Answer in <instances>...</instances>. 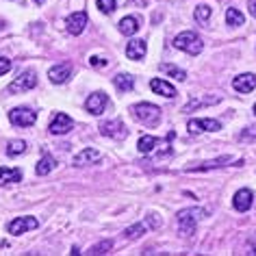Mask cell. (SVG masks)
Here are the masks:
<instances>
[{
  "label": "cell",
  "mask_w": 256,
  "mask_h": 256,
  "mask_svg": "<svg viewBox=\"0 0 256 256\" xmlns=\"http://www.w3.org/2000/svg\"><path fill=\"white\" fill-rule=\"evenodd\" d=\"M106 104H108V98H106V94L104 92H96V94H92L87 98V102H85V108L92 115H102V111L106 108Z\"/></svg>",
  "instance_id": "obj_10"
},
{
  "label": "cell",
  "mask_w": 256,
  "mask_h": 256,
  "mask_svg": "<svg viewBox=\"0 0 256 256\" xmlns=\"http://www.w3.org/2000/svg\"><path fill=\"white\" fill-rule=\"evenodd\" d=\"M9 120L14 126H20V128H26V126H33L35 120H37V113L33 108H26V106H18L9 113Z\"/></svg>",
  "instance_id": "obj_5"
},
{
  "label": "cell",
  "mask_w": 256,
  "mask_h": 256,
  "mask_svg": "<svg viewBox=\"0 0 256 256\" xmlns=\"http://www.w3.org/2000/svg\"><path fill=\"white\" fill-rule=\"evenodd\" d=\"M9 70H11V61L7 59V56H0V76L7 74Z\"/></svg>",
  "instance_id": "obj_33"
},
{
  "label": "cell",
  "mask_w": 256,
  "mask_h": 256,
  "mask_svg": "<svg viewBox=\"0 0 256 256\" xmlns=\"http://www.w3.org/2000/svg\"><path fill=\"white\" fill-rule=\"evenodd\" d=\"M115 7H118V4H115V0H98V9L102 11V14H113L115 11Z\"/></svg>",
  "instance_id": "obj_31"
},
{
  "label": "cell",
  "mask_w": 256,
  "mask_h": 256,
  "mask_svg": "<svg viewBox=\"0 0 256 256\" xmlns=\"http://www.w3.org/2000/svg\"><path fill=\"white\" fill-rule=\"evenodd\" d=\"M146 52H148V48H146V42L144 40L128 42V46H126V56H128V59L139 61V59H144V56H146Z\"/></svg>",
  "instance_id": "obj_17"
},
{
  "label": "cell",
  "mask_w": 256,
  "mask_h": 256,
  "mask_svg": "<svg viewBox=\"0 0 256 256\" xmlns=\"http://www.w3.org/2000/svg\"><path fill=\"white\" fill-rule=\"evenodd\" d=\"M232 163V156H217L213 161H204V163H198V165H189L187 172H208V170H217V168H224V165Z\"/></svg>",
  "instance_id": "obj_14"
},
{
  "label": "cell",
  "mask_w": 256,
  "mask_h": 256,
  "mask_svg": "<svg viewBox=\"0 0 256 256\" xmlns=\"http://www.w3.org/2000/svg\"><path fill=\"white\" fill-rule=\"evenodd\" d=\"M113 85L120 89V92H130L132 87H135V78H132L130 74H118L113 78Z\"/></svg>",
  "instance_id": "obj_23"
},
{
  "label": "cell",
  "mask_w": 256,
  "mask_h": 256,
  "mask_svg": "<svg viewBox=\"0 0 256 256\" xmlns=\"http://www.w3.org/2000/svg\"><path fill=\"white\" fill-rule=\"evenodd\" d=\"M202 215H206L204 208H184L178 213V230L180 234L184 236H191L196 232V226H198V220H202Z\"/></svg>",
  "instance_id": "obj_1"
},
{
  "label": "cell",
  "mask_w": 256,
  "mask_h": 256,
  "mask_svg": "<svg viewBox=\"0 0 256 256\" xmlns=\"http://www.w3.org/2000/svg\"><path fill=\"white\" fill-rule=\"evenodd\" d=\"M139 18H135V16H126V18H122L120 20V33L122 35H126V37H130V35H135L137 30H139Z\"/></svg>",
  "instance_id": "obj_20"
},
{
  "label": "cell",
  "mask_w": 256,
  "mask_h": 256,
  "mask_svg": "<svg viewBox=\"0 0 256 256\" xmlns=\"http://www.w3.org/2000/svg\"><path fill=\"white\" fill-rule=\"evenodd\" d=\"M254 115H256V104H254Z\"/></svg>",
  "instance_id": "obj_37"
},
{
  "label": "cell",
  "mask_w": 256,
  "mask_h": 256,
  "mask_svg": "<svg viewBox=\"0 0 256 256\" xmlns=\"http://www.w3.org/2000/svg\"><path fill=\"white\" fill-rule=\"evenodd\" d=\"M187 128H189V132L191 135H200V132H217L222 128V124L217 120H189V124H187Z\"/></svg>",
  "instance_id": "obj_9"
},
{
  "label": "cell",
  "mask_w": 256,
  "mask_h": 256,
  "mask_svg": "<svg viewBox=\"0 0 256 256\" xmlns=\"http://www.w3.org/2000/svg\"><path fill=\"white\" fill-rule=\"evenodd\" d=\"M161 72L174 76L176 80H187V72L180 68H176V66H170V63H161Z\"/></svg>",
  "instance_id": "obj_26"
},
{
  "label": "cell",
  "mask_w": 256,
  "mask_h": 256,
  "mask_svg": "<svg viewBox=\"0 0 256 256\" xmlns=\"http://www.w3.org/2000/svg\"><path fill=\"white\" fill-rule=\"evenodd\" d=\"M243 22H246V18H243V14L239 9H234V7H230L226 11V24L228 26H243Z\"/></svg>",
  "instance_id": "obj_25"
},
{
  "label": "cell",
  "mask_w": 256,
  "mask_h": 256,
  "mask_svg": "<svg viewBox=\"0 0 256 256\" xmlns=\"http://www.w3.org/2000/svg\"><path fill=\"white\" fill-rule=\"evenodd\" d=\"M100 132L104 137H111V139H124L126 137V126L122 120H108V122H102L100 124Z\"/></svg>",
  "instance_id": "obj_7"
},
{
  "label": "cell",
  "mask_w": 256,
  "mask_h": 256,
  "mask_svg": "<svg viewBox=\"0 0 256 256\" xmlns=\"http://www.w3.org/2000/svg\"><path fill=\"white\" fill-rule=\"evenodd\" d=\"M150 89L158 96H163V98H174L176 96V89L170 85V82H165L163 78H152L150 80Z\"/></svg>",
  "instance_id": "obj_19"
},
{
  "label": "cell",
  "mask_w": 256,
  "mask_h": 256,
  "mask_svg": "<svg viewBox=\"0 0 256 256\" xmlns=\"http://www.w3.org/2000/svg\"><path fill=\"white\" fill-rule=\"evenodd\" d=\"M254 204V194L250 189H241L234 194V200H232V206L239 210V213H248Z\"/></svg>",
  "instance_id": "obj_13"
},
{
  "label": "cell",
  "mask_w": 256,
  "mask_h": 256,
  "mask_svg": "<svg viewBox=\"0 0 256 256\" xmlns=\"http://www.w3.org/2000/svg\"><path fill=\"white\" fill-rule=\"evenodd\" d=\"M146 232V224L144 222H139V224H135V226H130V228H126L124 230V236L126 239H139Z\"/></svg>",
  "instance_id": "obj_29"
},
{
  "label": "cell",
  "mask_w": 256,
  "mask_h": 256,
  "mask_svg": "<svg viewBox=\"0 0 256 256\" xmlns=\"http://www.w3.org/2000/svg\"><path fill=\"white\" fill-rule=\"evenodd\" d=\"M72 128H74V120L70 118V115H66V113H54V118L50 120L48 130L52 132V135H66V132H70Z\"/></svg>",
  "instance_id": "obj_6"
},
{
  "label": "cell",
  "mask_w": 256,
  "mask_h": 256,
  "mask_svg": "<svg viewBox=\"0 0 256 256\" xmlns=\"http://www.w3.org/2000/svg\"><path fill=\"white\" fill-rule=\"evenodd\" d=\"M250 137H256V128L254 126L248 128V132H243V135H241V139H250Z\"/></svg>",
  "instance_id": "obj_34"
},
{
  "label": "cell",
  "mask_w": 256,
  "mask_h": 256,
  "mask_svg": "<svg viewBox=\"0 0 256 256\" xmlns=\"http://www.w3.org/2000/svg\"><path fill=\"white\" fill-rule=\"evenodd\" d=\"M26 142H22V139H16V142H9V146H7V154L9 156H20V154H24L26 152Z\"/></svg>",
  "instance_id": "obj_27"
},
{
  "label": "cell",
  "mask_w": 256,
  "mask_h": 256,
  "mask_svg": "<svg viewBox=\"0 0 256 256\" xmlns=\"http://www.w3.org/2000/svg\"><path fill=\"white\" fill-rule=\"evenodd\" d=\"M111 250H113V241H100V243H96V246L89 248V252H87V254L100 256V254H108Z\"/></svg>",
  "instance_id": "obj_28"
},
{
  "label": "cell",
  "mask_w": 256,
  "mask_h": 256,
  "mask_svg": "<svg viewBox=\"0 0 256 256\" xmlns=\"http://www.w3.org/2000/svg\"><path fill=\"white\" fill-rule=\"evenodd\" d=\"M130 111L146 126H156L158 122H161V108L150 104V102H139V104H135Z\"/></svg>",
  "instance_id": "obj_3"
},
{
  "label": "cell",
  "mask_w": 256,
  "mask_h": 256,
  "mask_svg": "<svg viewBox=\"0 0 256 256\" xmlns=\"http://www.w3.org/2000/svg\"><path fill=\"white\" fill-rule=\"evenodd\" d=\"M174 46L187 54H200L204 50V42L198 37V33H194V30H184V33L174 37Z\"/></svg>",
  "instance_id": "obj_2"
},
{
  "label": "cell",
  "mask_w": 256,
  "mask_h": 256,
  "mask_svg": "<svg viewBox=\"0 0 256 256\" xmlns=\"http://www.w3.org/2000/svg\"><path fill=\"white\" fill-rule=\"evenodd\" d=\"M20 180H22V172L18 168H0V184H11Z\"/></svg>",
  "instance_id": "obj_21"
},
{
  "label": "cell",
  "mask_w": 256,
  "mask_h": 256,
  "mask_svg": "<svg viewBox=\"0 0 256 256\" xmlns=\"http://www.w3.org/2000/svg\"><path fill=\"white\" fill-rule=\"evenodd\" d=\"M100 158H102L100 150H96V148H85V150H80L78 154L74 156V165H76V168H82V165H94V163H98Z\"/></svg>",
  "instance_id": "obj_15"
},
{
  "label": "cell",
  "mask_w": 256,
  "mask_h": 256,
  "mask_svg": "<svg viewBox=\"0 0 256 256\" xmlns=\"http://www.w3.org/2000/svg\"><path fill=\"white\" fill-rule=\"evenodd\" d=\"M210 14H213V11H210L208 4H200V7L196 9V20L200 24H206L210 20Z\"/></svg>",
  "instance_id": "obj_30"
},
{
  "label": "cell",
  "mask_w": 256,
  "mask_h": 256,
  "mask_svg": "<svg viewBox=\"0 0 256 256\" xmlns=\"http://www.w3.org/2000/svg\"><path fill=\"white\" fill-rule=\"evenodd\" d=\"M248 9H250V14H252L256 18V0H250V4H248Z\"/></svg>",
  "instance_id": "obj_35"
},
{
  "label": "cell",
  "mask_w": 256,
  "mask_h": 256,
  "mask_svg": "<svg viewBox=\"0 0 256 256\" xmlns=\"http://www.w3.org/2000/svg\"><path fill=\"white\" fill-rule=\"evenodd\" d=\"M56 168V161H54V156H50V154H44L42 158H40V163H37V168H35V172H37V176H46V174H50Z\"/></svg>",
  "instance_id": "obj_22"
},
{
  "label": "cell",
  "mask_w": 256,
  "mask_h": 256,
  "mask_svg": "<svg viewBox=\"0 0 256 256\" xmlns=\"http://www.w3.org/2000/svg\"><path fill=\"white\" fill-rule=\"evenodd\" d=\"M220 100H222L220 96H202V98H194V100H189L187 104L182 106V111H184V113H191V111H196V108H200V106L217 104Z\"/></svg>",
  "instance_id": "obj_18"
},
{
  "label": "cell",
  "mask_w": 256,
  "mask_h": 256,
  "mask_svg": "<svg viewBox=\"0 0 256 256\" xmlns=\"http://www.w3.org/2000/svg\"><path fill=\"white\" fill-rule=\"evenodd\" d=\"M66 26H68L70 35H80L82 30H85V26H87V14L85 11H76V14L68 16Z\"/></svg>",
  "instance_id": "obj_11"
},
{
  "label": "cell",
  "mask_w": 256,
  "mask_h": 256,
  "mask_svg": "<svg viewBox=\"0 0 256 256\" xmlns=\"http://www.w3.org/2000/svg\"><path fill=\"white\" fill-rule=\"evenodd\" d=\"M70 76H72V63H59V66H52L48 70V78H50V82H54V85L66 82Z\"/></svg>",
  "instance_id": "obj_12"
},
{
  "label": "cell",
  "mask_w": 256,
  "mask_h": 256,
  "mask_svg": "<svg viewBox=\"0 0 256 256\" xmlns=\"http://www.w3.org/2000/svg\"><path fill=\"white\" fill-rule=\"evenodd\" d=\"M161 144L156 137H152V135H144L142 139H139V144H137V148L139 152H144V154H150V152H154V148Z\"/></svg>",
  "instance_id": "obj_24"
},
{
  "label": "cell",
  "mask_w": 256,
  "mask_h": 256,
  "mask_svg": "<svg viewBox=\"0 0 256 256\" xmlns=\"http://www.w3.org/2000/svg\"><path fill=\"white\" fill-rule=\"evenodd\" d=\"M89 66L92 68H102L104 70L108 66V61L106 59H102V56H89Z\"/></svg>",
  "instance_id": "obj_32"
},
{
  "label": "cell",
  "mask_w": 256,
  "mask_h": 256,
  "mask_svg": "<svg viewBox=\"0 0 256 256\" xmlns=\"http://www.w3.org/2000/svg\"><path fill=\"white\" fill-rule=\"evenodd\" d=\"M40 226V222L35 220V217H16V220L9 222V234H24L26 230H35Z\"/></svg>",
  "instance_id": "obj_8"
},
{
  "label": "cell",
  "mask_w": 256,
  "mask_h": 256,
  "mask_svg": "<svg viewBox=\"0 0 256 256\" xmlns=\"http://www.w3.org/2000/svg\"><path fill=\"white\" fill-rule=\"evenodd\" d=\"M37 85V76L33 70H26V72H22L18 76L16 80H11V85L7 87L9 94H22V92H28V89H33Z\"/></svg>",
  "instance_id": "obj_4"
},
{
  "label": "cell",
  "mask_w": 256,
  "mask_h": 256,
  "mask_svg": "<svg viewBox=\"0 0 256 256\" xmlns=\"http://www.w3.org/2000/svg\"><path fill=\"white\" fill-rule=\"evenodd\" d=\"M35 2H37V4H42V2H44V0H35Z\"/></svg>",
  "instance_id": "obj_36"
},
{
  "label": "cell",
  "mask_w": 256,
  "mask_h": 256,
  "mask_svg": "<svg viewBox=\"0 0 256 256\" xmlns=\"http://www.w3.org/2000/svg\"><path fill=\"white\" fill-rule=\"evenodd\" d=\"M232 87H234V92H239V94L254 92L256 89V76L254 74H239L232 80Z\"/></svg>",
  "instance_id": "obj_16"
}]
</instances>
